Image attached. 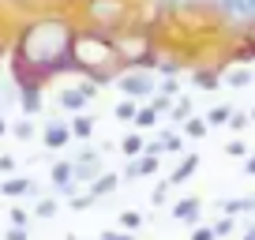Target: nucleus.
Wrapping results in <instances>:
<instances>
[{"label":"nucleus","mask_w":255,"mask_h":240,"mask_svg":"<svg viewBox=\"0 0 255 240\" xmlns=\"http://www.w3.org/2000/svg\"><path fill=\"white\" fill-rule=\"evenodd\" d=\"M79 30L83 23L68 11H38L23 19L11 41V79H34L45 87L49 79L72 72Z\"/></svg>","instance_id":"nucleus-1"},{"label":"nucleus","mask_w":255,"mask_h":240,"mask_svg":"<svg viewBox=\"0 0 255 240\" xmlns=\"http://www.w3.org/2000/svg\"><path fill=\"white\" fill-rule=\"evenodd\" d=\"M113 38H117V53L124 64H131V68H154L158 64V38L146 26H124Z\"/></svg>","instance_id":"nucleus-2"},{"label":"nucleus","mask_w":255,"mask_h":240,"mask_svg":"<svg viewBox=\"0 0 255 240\" xmlns=\"http://www.w3.org/2000/svg\"><path fill=\"white\" fill-rule=\"evenodd\" d=\"M83 26L90 30H105V34H120L131 19V0H83Z\"/></svg>","instance_id":"nucleus-3"},{"label":"nucleus","mask_w":255,"mask_h":240,"mask_svg":"<svg viewBox=\"0 0 255 240\" xmlns=\"http://www.w3.org/2000/svg\"><path fill=\"white\" fill-rule=\"evenodd\" d=\"M117 90L131 102H150L158 94V72L154 68H124L117 75Z\"/></svg>","instance_id":"nucleus-4"},{"label":"nucleus","mask_w":255,"mask_h":240,"mask_svg":"<svg viewBox=\"0 0 255 240\" xmlns=\"http://www.w3.org/2000/svg\"><path fill=\"white\" fill-rule=\"evenodd\" d=\"M102 154L105 150H94V146H83V150L72 154V169H75V180H79V184H90V180H98V176L105 173Z\"/></svg>","instance_id":"nucleus-5"},{"label":"nucleus","mask_w":255,"mask_h":240,"mask_svg":"<svg viewBox=\"0 0 255 240\" xmlns=\"http://www.w3.org/2000/svg\"><path fill=\"white\" fill-rule=\"evenodd\" d=\"M11 83H15V94H19V109H23L26 117H38L41 105H45L41 83H34V79H11Z\"/></svg>","instance_id":"nucleus-6"},{"label":"nucleus","mask_w":255,"mask_h":240,"mask_svg":"<svg viewBox=\"0 0 255 240\" xmlns=\"http://www.w3.org/2000/svg\"><path fill=\"white\" fill-rule=\"evenodd\" d=\"M49 180H53L56 195H64V199H72V195L79 192V180H75L72 161H53V169H49Z\"/></svg>","instance_id":"nucleus-7"},{"label":"nucleus","mask_w":255,"mask_h":240,"mask_svg":"<svg viewBox=\"0 0 255 240\" xmlns=\"http://www.w3.org/2000/svg\"><path fill=\"white\" fill-rule=\"evenodd\" d=\"M158 169H161V158L143 154V158H131L124 169H120V180H124V184H135V180H143V176H154Z\"/></svg>","instance_id":"nucleus-8"},{"label":"nucleus","mask_w":255,"mask_h":240,"mask_svg":"<svg viewBox=\"0 0 255 240\" xmlns=\"http://www.w3.org/2000/svg\"><path fill=\"white\" fill-rule=\"evenodd\" d=\"M72 124L68 120H49L45 128H41V143H45V150H64V146L72 143Z\"/></svg>","instance_id":"nucleus-9"},{"label":"nucleus","mask_w":255,"mask_h":240,"mask_svg":"<svg viewBox=\"0 0 255 240\" xmlns=\"http://www.w3.org/2000/svg\"><path fill=\"white\" fill-rule=\"evenodd\" d=\"M173 222H184V225H199V214H203V199L199 195H184V199L173 203Z\"/></svg>","instance_id":"nucleus-10"},{"label":"nucleus","mask_w":255,"mask_h":240,"mask_svg":"<svg viewBox=\"0 0 255 240\" xmlns=\"http://www.w3.org/2000/svg\"><path fill=\"white\" fill-rule=\"evenodd\" d=\"M56 105H60L64 113H72V117H79V113H87V105H90V98H87V90L75 83V87H68V90H60L56 94Z\"/></svg>","instance_id":"nucleus-11"},{"label":"nucleus","mask_w":255,"mask_h":240,"mask_svg":"<svg viewBox=\"0 0 255 240\" xmlns=\"http://www.w3.org/2000/svg\"><path fill=\"white\" fill-rule=\"evenodd\" d=\"M0 195H4V199L38 195V184H34V176H8V180H0Z\"/></svg>","instance_id":"nucleus-12"},{"label":"nucleus","mask_w":255,"mask_h":240,"mask_svg":"<svg viewBox=\"0 0 255 240\" xmlns=\"http://www.w3.org/2000/svg\"><path fill=\"white\" fill-rule=\"evenodd\" d=\"M218 210L229 218L240 214H255V195H229V199H218Z\"/></svg>","instance_id":"nucleus-13"},{"label":"nucleus","mask_w":255,"mask_h":240,"mask_svg":"<svg viewBox=\"0 0 255 240\" xmlns=\"http://www.w3.org/2000/svg\"><path fill=\"white\" fill-rule=\"evenodd\" d=\"M195 169H199V154H184V158L176 161V169L169 173V184L173 188L188 184V176H195Z\"/></svg>","instance_id":"nucleus-14"},{"label":"nucleus","mask_w":255,"mask_h":240,"mask_svg":"<svg viewBox=\"0 0 255 240\" xmlns=\"http://www.w3.org/2000/svg\"><path fill=\"white\" fill-rule=\"evenodd\" d=\"M120 184H124V180H120V173H102L98 180H90V184H87V192L94 195V199H105V195H113Z\"/></svg>","instance_id":"nucleus-15"},{"label":"nucleus","mask_w":255,"mask_h":240,"mask_svg":"<svg viewBox=\"0 0 255 240\" xmlns=\"http://www.w3.org/2000/svg\"><path fill=\"white\" fill-rule=\"evenodd\" d=\"M222 83L233 90H244L255 83V68H222Z\"/></svg>","instance_id":"nucleus-16"},{"label":"nucleus","mask_w":255,"mask_h":240,"mask_svg":"<svg viewBox=\"0 0 255 240\" xmlns=\"http://www.w3.org/2000/svg\"><path fill=\"white\" fill-rule=\"evenodd\" d=\"M191 87L195 90H218L222 87V68H195L191 72Z\"/></svg>","instance_id":"nucleus-17"},{"label":"nucleus","mask_w":255,"mask_h":240,"mask_svg":"<svg viewBox=\"0 0 255 240\" xmlns=\"http://www.w3.org/2000/svg\"><path fill=\"white\" fill-rule=\"evenodd\" d=\"M120 154H124L128 161H131V158H143V154H146V139H143V131H135V128L128 131V135L120 139Z\"/></svg>","instance_id":"nucleus-18"},{"label":"nucleus","mask_w":255,"mask_h":240,"mask_svg":"<svg viewBox=\"0 0 255 240\" xmlns=\"http://www.w3.org/2000/svg\"><path fill=\"white\" fill-rule=\"evenodd\" d=\"M161 120H165V117H161L150 102H143V105H139V113H135V124H131V128H135V131H150V128H158Z\"/></svg>","instance_id":"nucleus-19"},{"label":"nucleus","mask_w":255,"mask_h":240,"mask_svg":"<svg viewBox=\"0 0 255 240\" xmlns=\"http://www.w3.org/2000/svg\"><path fill=\"white\" fill-rule=\"evenodd\" d=\"M207 131H210L207 117H195V113L180 124V135H184V139H207Z\"/></svg>","instance_id":"nucleus-20"},{"label":"nucleus","mask_w":255,"mask_h":240,"mask_svg":"<svg viewBox=\"0 0 255 240\" xmlns=\"http://www.w3.org/2000/svg\"><path fill=\"white\" fill-rule=\"evenodd\" d=\"M139 105H143V102H131V98H120V102L113 105V117H117L120 124H135V113H139Z\"/></svg>","instance_id":"nucleus-21"},{"label":"nucleus","mask_w":255,"mask_h":240,"mask_svg":"<svg viewBox=\"0 0 255 240\" xmlns=\"http://www.w3.org/2000/svg\"><path fill=\"white\" fill-rule=\"evenodd\" d=\"M68 124H72V135L75 139H90V135H94V128H98L90 113H79V117H72Z\"/></svg>","instance_id":"nucleus-22"},{"label":"nucleus","mask_w":255,"mask_h":240,"mask_svg":"<svg viewBox=\"0 0 255 240\" xmlns=\"http://www.w3.org/2000/svg\"><path fill=\"white\" fill-rule=\"evenodd\" d=\"M233 105H214V109H207V124L210 128H229V120H233Z\"/></svg>","instance_id":"nucleus-23"},{"label":"nucleus","mask_w":255,"mask_h":240,"mask_svg":"<svg viewBox=\"0 0 255 240\" xmlns=\"http://www.w3.org/2000/svg\"><path fill=\"white\" fill-rule=\"evenodd\" d=\"M158 143H161V154H180V146H184V135H180V131H173V128H161Z\"/></svg>","instance_id":"nucleus-24"},{"label":"nucleus","mask_w":255,"mask_h":240,"mask_svg":"<svg viewBox=\"0 0 255 240\" xmlns=\"http://www.w3.org/2000/svg\"><path fill=\"white\" fill-rule=\"evenodd\" d=\"M56 214H60V203H56L53 195H45V199L34 203V218H41V222H49V218H56Z\"/></svg>","instance_id":"nucleus-25"},{"label":"nucleus","mask_w":255,"mask_h":240,"mask_svg":"<svg viewBox=\"0 0 255 240\" xmlns=\"http://www.w3.org/2000/svg\"><path fill=\"white\" fill-rule=\"evenodd\" d=\"M191 117V98H176V102H173V109H169V117L165 120H176V124H184V120H188Z\"/></svg>","instance_id":"nucleus-26"},{"label":"nucleus","mask_w":255,"mask_h":240,"mask_svg":"<svg viewBox=\"0 0 255 240\" xmlns=\"http://www.w3.org/2000/svg\"><path fill=\"white\" fill-rule=\"evenodd\" d=\"M195 4H207V0H154V8L158 11H188Z\"/></svg>","instance_id":"nucleus-27"},{"label":"nucleus","mask_w":255,"mask_h":240,"mask_svg":"<svg viewBox=\"0 0 255 240\" xmlns=\"http://www.w3.org/2000/svg\"><path fill=\"white\" fill-rule=\"evenodd\" d=\"M210 225H214L218 240H225V237H233V233H237V218H229V214H218Z\"/></svg>","instance_id":"nucleus-28"},{"label":"nucleus","mask_w":255,"mask_h":240,"mask_svg":"<svg viewBox=\"0 0 255 240\" xmlns=\"http://www.w3.org/2000/svg\"><path fill=\"white\" fill-rule=\"evenodd\" d=\"M11 135H15L19 143H30V139L38 135V128H34V120H15V124H11Z\"/></svg>","instance_id":"nucleus-29"},{"label":"nucleus","mask_w":255,"mask_h":240,"mask_svg":"<svg viewBox=\"0 0 255 240\" xmlns=\"http://www.w3.org/2000/svg\"><path fill=\"white\" fill-rule=\"evenodd\" d=\"M252 124H255L252 113H248V109H237V113H233V120H229V131H233V135H240V131H248Z\"/></svg>","instance_id":"nucleus-30"},{"label":"nucleus","mask_w":255,"mask_h":240,"mask_svg":"<svg viewBox=\"0 0 255 240\" xmlns=\"http://www.w3.org/2000/svg\"><path fill=\"white\" fill-rule=\"evenodd\" d=\"M225 154H229V158H233V161H244V158H248V154H252V146H248V143H244V139H240V135H237V139H229V143H225Z\"/></svg>","instance_id":"nucleus-31"},{"label":"nucleus","mask_w":255,"mask_h":240,"mask_svg":"<svg viewBox=\"0 0 255 240\" xmlns=\"http://www.w3.org/2000/svg\"><path fill=\"white\" fill-rule=\"evenodd\" d=\"M139 225H143V214H139V210H120V229L124 233H135Z\"/></svg>","instance_id":"nucleus-32"},{"label":"nucleus","mask_w":255,"mask_h":240,"mask_svg":"<svg viewBox=\"0 0 255 240\" xmlns=\"http://www.w3.org/2000/svg\"><path fill=\"white\" fill-rule=\"evenodd\" d=\"M169 192H173V184H169V180H158V184H154V192H150V203H154V207H165V203H169Z\"/></svg>","instance_id":"nucleus-33"},{"label":"nucleus","mask_w":255,"mask_h":240,"mask_svg":"<svg viewBox=\"0 0 255 240\" xmlns=\"http://www.w3.org/2000/svg\"><path fill=\"white\" fill-rule=\"evenodd\" d=\"M94 203H98V199H94L90 192H75L72 199H68V207H72V210H90Z\"/></svg>","instance_id":"nucleus-34"},{"label":"nucleus","mask_w":255,"mask_h":240,"mask_svg":"<svg viewBox=\"0 0 255 240\" xmlns=\"http://www.w3.org/2000/svg\"><path fill=\"white\" fill-rule=\"evenodd\" d=\"M158 94H165V98H180L184 90H180V83H176V79H161V83H158Z\"/></svg>","instance_id":"nucleus-35"},{"label":"nucleus","mask_w":255,"mask_h":240,"mask_svg":"<svg viewBox=\"0 0 255 240\" xmlns=\"http://www.w3.org/2000/svg\"><path fill=\"white\" fill-rule=\"evenodd\" d=\"M191 240H218L214 225H191Z\"/></svg>","instance_id":"nucleus-36"},{"label":"nucleus","mask_w":255,"mask_h":240,"mask_svg":"<svg viewBox=\"0 0 255 240\" xmlns=\"http://www.w3.org/2000/svg\"><path fill=\"white\" fill-rule=\"evenodd\" d=\"M173 102H176V98H165V94H154V98H150V105H154V109L161 113V117H169V109H173Z\"/></svg>","instance_id":"nucleus-37"},{"label":"nucleus","mask_w":255,"mask_h":240,"mask_svg":"<svg viewBox=\"0 0 255 240\" xmlns=\"http://www.w3.org/2000/svg\"><path fill=\"white\" fill-rule=\"evenodd\" d=\"M240 60H255V30L252 34H244V49H240Z\"/></svg>","instance_id":"nucleus-38"},{"label":"nucleus","mask_w":255,"mask_h":240,"mask_svg":"<svg viewBox=\"0 0 255 240\" xmlns=\"http://www.w3.org/2000/svg\"><path fill=\"white\" fill-rule=\"evenodd\" d=\"M98 240H135V237L124 233V229H102V233H98Z\"/></svg>","instance_id":"nucleus-39"},{"label":"nucleus","mask_w":255,"mask_h":240,"mask_svg":"<svg viewBox=\"0 0 255 240\" xmlns=\"http://www.w3.org/2000/svg\"><path fill=\"white\" fill-rule=\"evenodd\" d=\"M26 222H30V210H23V207H11V225H23V229H26Z\"/></svg>","instance_id":"nucleus-40"},{"label":"nucleus","mask_w":255,"mask_h":240,"mask_svg":"<svg viewBox=\"0 0 255 240\" xmlns=\"http://www.w3.org/2000/svg\"><path fill=\"white\" fill-rule=\"evenodd\" d=\"M4 240H30V237H26V229H23V225H8Z\"/></svg>","instance_id":"nucleus-41"},{"label":"nucleus","mask_w":255,"mask_h":240,"mask_svg":"<svg viewBox=\"0 0 255 240\" xmlns=\"http://www.w3.org/2000/svg\"><path fill=\"white\" fill-rule=\"evenodd\" d=\"M0 173L15 176V158H11V154H0Z\"/></svg>","instance_id":"nucleus-42"},{"label":"nucleus","mask_w":255,"mask_h":240,"mask_svg":"<svg viewBox=\"0 0 255 240\" xmlns=\"http://www.w3.org/2000/svg\"><path fill=\"white\" fill-rule=\"evenodd\" d=\"M240 240H255V222H248L244 229H240Z\"/></svg>","instance_id":"nucleus-43"},{"label":"nucleus","mask_w":255,"mask_h":240,"mask_svg":"<svg viewBox=\"0 0 255 240\" xmlns=\"http://www.w3.org/2000/svg\"><path fill=\"white\" fill-rule=\"evenodd\" d=\"M146 154H154V158H161V143H158V139H150V143H146Z\"/></svg>","instance_id":"nucleus-44"},{"label":"nucleus","mask_w":255,"mask_h":240,"mask_svg":"<svg viewBox=\"0 0 255 240\" xmlns=\"http://www.w3.org/2000/svg\"><path fill=\"white\" fill-rule=\"evenodd\" d=\"M244 173L255 176V154H248V158H244Z\"/></svg>","instance_id":"nucleus-45"},{"label":"nucleus","mask_w":255,"mask_h":240,"mask_svg":"<svg viewBox=\"0 0 255 240\" xmlns=\"http://www.w3.org/2000/svg\"><path fill=\"white\" fill-rule=\"evenodd\" d=\"M8 131H11V124H8V117H4V113H0V139L8 135Z\"/></svg>","instance_id":"nucleus-46"},{"label":"nucleus","mask_w":255,"mask_h":240,"mask_svg":"<svg viewBox=\"0 0 255 240\" xmlns=\"http://www.w3.org/2000/svg\"><path fill=\"white\" fill-rule=\"evenodd\" d=\"M8 98H19V94H15V90H11V94H8V90L0 87V109H4V105H8Z\"/></svg>","instance_id":"nucleus-47"},{"label":"nucleus","mask_w":255,"mask_h":240,"mask_svg":"<svg viewBox=\"0 0 255 240\" xmlns=\"http://www.w3.org/2000/svg\"><path fill=\"white\" fill-rule=\"evenodd\" d=\"M0 56H4V34H0Z\"/></svg>","instance_id":"nucleus-48"},{"label":"nucleus","mask_w":255,"mask_h":240,"mask_svg":"<svg viewBox=\"0 0 255 240\" xmlns=\"http://www.w3.org/2000/svg\"><path fill=\"white\" fill-rule=\"evenodd\" d=\"M248 113H252V120H255V105H252V109H248Z\"/></svg>","instance_id":"nucleus-49"}]
</instances>
